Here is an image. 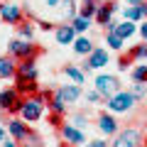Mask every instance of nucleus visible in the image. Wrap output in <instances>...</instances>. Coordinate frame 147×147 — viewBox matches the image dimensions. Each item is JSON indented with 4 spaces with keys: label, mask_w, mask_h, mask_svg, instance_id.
I'll return each mask as SVG.
<instances>
[{
    "label": "nucleus",
    "mask_w": 147,
    "mask_h": 147,
    "mask_svg": "<svg viewBox=\"0 0 147 147\" xmlns=\"http://www.w3.org/2000/svg\"><path fill=\"white\" fill-rule=\"evenodd\" d=\"M93 84H96V91L103 98H110V96H115L120 91V79L113 76V74H100V76H96Z\"/></svg>",
    "instance_id": "obj_5"
},
{
    "label": "nucleus",
    "mask_w": 147,
    "mask_h": 147,
    "mask_svg": "<svg viewBox=\"0 0 147 147\" xmlns=\"http://www.w3.org/2000/svg\"><path fill=\"white\" fill-rule=\"evenodd\" d=\"M137 32V25L132 20H123V22H118L115 25V34H120L123 39H127V37H132Z\"/></svg>",
    "instance_id": "obj_20"
},
{
    "label": "nucleus",
    "mask_w": 147,
    "mask_h": 147,
    "mask_svg": "<svg viewBox=\"0 0 147 147\" xmlns=\"http://www.w3.org/2000/svg\"><path fill=\"white\" fill-rule=\"evenodd\" d=\"M127 57H130V59H147V44H137V47H132L130 52H127Z\"/></svg>",
    "instance_id": "obj_29"
},
{
    "label": "nucleus",
    "mask_w": 147,
    "mask_h": 147,
    "mask_svg": "<svg viewBox=\"0 0 147 147\" xmlns=\"http://www.w3.org/2000/svg\"><path fill=\"white\" fill-rule=\"evenodd\" d=\"M108 52H105L103 47H93V52L88 54V61L84 64V71H88V69H100V66H105L108 64Z\"/></svg>",
    "instance_id": "obj_10"
},
{
    "label": "nucleus",
    "mask_w": 147,
    "mask_h": 147,
    "mask_svg": "<svg viewBox=\"0 0 147 147\" xmlns=\"http://www.w3.org/2000/svg\"><path fill=\"white\" fill-rule=\"evenodd\" d=\"M76 15H79L76 0H61V17H64V20H74Z\"/></svg>",
    "instance_id": "obj_22"
},
{
    "label": "nucleus",
    "mask_w": 147,
    "mask_h": 147,
    "mask_svg": "<svg viewBox=\"0 0 147 147\" xmlns=\"http://www.w3.org/2000/svg\"><path fill=\"white\" fill-rule=\"evenodd\" d=\"M49 123H52L54 127H61L64 125V115L61 113H49Z\"/></svg>",
    "instance_id": "obj_31"
},
{
    "label": "nucleus",
    "mask_w": 147,
    "mask_h": 147,
    "mask_svg": "<svg viewBox=\"0 0 147 147\" xmlns=\"http://www.w3.org/2000/svg\"><path fill=\"white\" fill-rule=\"evenodd\" d=\"M15 88L20 96H34L39 93V84L37 81H27V79H20V76H15Z\"/></svg>",
    "instance_id": "obj_18"
},
{
    "label": "nucleus",
    "mask_w": 147,
    "mask_h": 147,
    "mask_svg": "<svg viewBox=\"0 0 147 147\" xmlns=\"http://www.w3.org/2000/svg\"><path fill=\"white\" fill-rule=\"evenodd\" d=\"M105 100H108L105 108H108L110 113H130L137 105V98L132 96V91H118L115 96H110V98H105Z\"/></svg>",
    "instance_id": "obj_1"
},
{
    "label": "nucleus",
    "mask_w": 147,
    "mask_h": 147,
    "mask_svg": "<svg viewBox=\"0 0 147 147\" xmlns=\"http://www.w3.org/2000/svg\"><path fill=\"white\" fill-rule=\"evenodd\" d=\"M7 49H10V57H15L17 61H22V59H37V54L42 52L39 47H34L32 44V39H12L10 44H7Z\"/></svg>",
    "instance_id": "obj_2"
},
{
    "label": "nucleus",
    "mask_w": 147,
    "mask_h": 147,
    "mask_svg": "<svg viewBox=\"0 0 147 147\" xmlns=\"http://www.w3.org/2000/svg\"><path fill=\"white\" fill-rule=\"evenodd\" d=\"M71 125H76V127H81V130H86V115L76 113V115L71 118Z\"/></svg>",
    "instance_id": "obj_32"
},
{
    "label": "nucleus",
    "mask_w": 147,
    "mask_h": 147,
    "mask_svg": "<svg viewBox=\"0 0 147 147\" xmlns=\"http://www.w3.org/2000/svg\"><path fill=\"white\" fill-rule=\"evenodd\" d=\"M142 3H147V0H127V5H142Z\"/></svg>",
    "instance_id": "obj_39"
},
{
    "label": "nucleus",
    "mask_w": 147,
    "mask_h": 147,
    "mask_svg": "<svg viewBox=\"0 0 147 147\" xmlns=\"http://www.w3.org/2000/svg\"><path fill=\"white\" fill-rule=\"evenodd\" d=\"M86 98H88V103H100V100H103V96H100L98 91H91V93H86Z\"/></svg>",
    "instance_id": "obj_33"
},
{
    "label": "nucleus",
    "mask_w": 147,
    "mask_h": 147,
    "mask_svg": "<svg viewBox=\"0 0 147 147\" xmlns=\"http://www.w3.org/2000/svg\"><path fill=\"white\" fill-rule=\"evenodd\" d=\"M54 37H57L59 44H74L76 30H74V25H59L57 30H54Z\"/></svg>",
    "instance_id": "obj_17"
},
{
    "label": "nucleus",
    "mask_w": 147,
    "mask_h": 147,
    "mask_svg": "<svg viewBox=\"0 0 147 147\" xmlns=\"http://www.w3.org/2000/svg\"><path fill=\"white\" fill-rule=\"evenodd\" d=\"M0 17L5 20V25H20L22 22V7L15 3H3L0 5Z\"/></svg>",
    "instance_id": "obj_8"
},
{
    "label": "nucleus",
    "mask_w": 147,
    "mask_h": 147,
    "mask_svg": "<svg viewBox=\"0 0 147 147\" xmlns=\"http://www.w3.org/2000/svg\"><path fill=\"white\" fill-rule=\"evenodd\" d=\"M49 110H52V113H61V115L66 113V103H64L61 96H57V93L52 96V100H49Z\"/></svg>",
    "instance_id": "obj_25"
},
{
    "label": "nucleus",
    "mask_w": 147,
    "mask_h": 147,
    "mask_svg": "<svg viewBox=\"0 0 147 147\" xmlns=\"http://www.w3.org/2000/svg\"><path fill=\"white\" fill-rule=\"evenodd\" d=\"M59 135H61V140L66 142L69 147H81V145L86 142L84 130H81V127H76V125H71V123H64V125L59 127Z\"/></svg>",
    "instance_id": "obj_7"
},
{
    "label": "nucleus",
    "mask_w": 147,
    "mask_h": 147,
    "mask_svg": "<svg viewBox=\"0 0 147 147\" xmlns=\"http://www.w3.org/2000/svg\"><path fill=\"white\" fill-rule=\"evenodd\" d=\"M20 147H37V145H30V142H22Z\"/></svg>",
    "instance_id": "obj_41"
},
{
    "label": "nucleus",
    "mask_w": 147,
    "mask_h": 147,
    "mask_svg": "<svg viewBox=\"0 0 147 147\" xmlns=\"http://www.w3.org/2000/svg\"><path fill=\"white\" fill-rule=\"evenodd\" d=\"M54 93L61 96L64 103H76V100L81 98V86L79 84H66V86H61V88H57Z\"/></svg>",
    "instance_id": "obj_14"
},
{
    "label": "nucleus",
    "mask_w": 147,
    "mask_h": 147,
    "mask_svg": "<svg viewBox=\"0 0 147 147\" xmlns=\"http://www.w3.org/2000/svg\"><path fill=\"white\" fill-rule=\"evenodd\" d=\"M132 81L147 84V64H140V66H135V69H132Z\"/></svg>",
    "instance_id": "obj_28"
},
{
    "label": "nucleus",
    "mask_w": 147,
    "mask_h": 147,
    "mask_svg": "<svg viewBox=\"0 0 147 147\" xmlns=\"http://www.w3.org/2000/svg\"><path fill=\"white\" fill-rule=\"evenodd\" d=\"M140 145H142V132L137 127H123V132L118 130L110 147H140Z\"/></svg>",
    "instance_id": "obj_6"
},
{
    "label": "nucleus",
    "mask_w": 147,
    "mask_h": 147,
    "mask_svg": "<svg viewBox=\"0 0 147 147\" xmlns=\"http://www.w3.org/2000/svg\"><path fill=\"white\" fill-rule=\"evenodd\" d=\"M132 96H135L137 100H142V98L147 96V86L140 84V81H135V84H132Z\"/></svg>",
    "instance_id": "obj_30"
},
{
    "label": "nucleus",
    "mask_w": 147,
    "mask_h": 147,
    "mask_svg": "<svg viewBox=\"0 0 147 147\" xmlns=\"http://www.w3.org/2000/svg\"><path fill=\"white\" fill-rule=\"evenodd\" d=\"M22 96L17 93V88L12 86V88H5V91H0V110L3 113H10L12 108H15V103L20 100Z\"/></svg>",
    "instance_id": "obj_12"
},
{
    "label": "nucleus",
    "mask_w": 147,
    "mask_h": 147,
    "mask_svg": "<svg viewBox=\"0 0 147 147\" xmlns=\"http://www.w3.org/2000/svg\"><path fill=\"white\" fill-rule=\"evenodd\" d=\"M39 27H42V30H54V25L47 22V20H39Z\"/></svg>",
    "instance_id": "obj_38"
},
{
    "label": "nucleus",
    "mask_w": 147,
    "mask_h": 147,
    "mask_svg": "<svg viewBox=\"0 0 147 147\" xmlns=\"http://www.w3.org/2000/svg\"><path fill=\"white\" fill-rule=\"evenodd\" d=\"M84 147H108V145H105L103 140H91L88 145H84Z\"/></svg>",
    "instance_id": "obj_35"
},
{
    "label": "nucleus",
    "mask_w": 147,
    "mask_h": 147,
    "mask_svg": "<svg viewBox=\"0 0 147 147\" xmlns=\"http://www.w3.org/2000/svg\"><path fill=\"white\" fill-rule=\"evenodd\" d=\"M0 147H20V145H17V140H3Z\"/></svg>",
    "instance_id": "obj_36"
},
{
    "label": "nucleus",
    "mask_w": 147,
    "mask_h": 147,
    "mask_svg": "<svg viewBox=\"0 0 147 147\" xmlns=\"http://www.w3.org/2000/svg\"><path fill=\"white\" fill-rule=\"evenodd\" d=\"M81 3H86V0H81Z\"/></svg>",
    "instance_id": "obj_43"
},
{
    "label": "nucleus",
    "mask_w": 147,
    "mask_h": 147,
    "mask_svg": "<svg viewBox=\"0 0 147 147\" xmlns=\"http://www.w3.org/2000/svg\"><path fill=\"white\" fill-rule=\"evenodd\" d=\"M137 34H140L142 39H145V42H147V20H142V25L137 27Z\"/></svg>",
    "instance_id": "obj_34"
},
{
    "label": "nucleus",
    "mask_w": 147,
    "mask_h": 147,
    "mask_svg": "<svg viewBox=\"0 0 147 147\" xmlns=\"http://www.w3.org/2000/svg\"><path fill=\"white\" fill-rule=\"evenodd\" d=\"M32 34H34V27L27 20H22L20 25H17V37H20V39H32Z\"/></svg>",
    "instance_id": "obj_26"
},
{
    "label": "nucleus",
    "mask_w": 147,
    "mask_h": 147,
    "mask_svg": "<svg viewBox=\"0 0 147 147\" xmlns=\"http://www.w3.org/2000/svg\"><path fill=\"white\" fill-rule=\"evenodd\" d=\"M15 76L27 79V81H37V76H39V71H37V61H34V59H22V61H17V74H15Z\"/></svg>",
    "instance_id": "obj_11"
},
{
    "label": "nucleus",
    "mask_w": 147,
    "mask_h": 147,
    "mask_svg": "<svg viewBox=\"0 0 147 147\" xmlns=\"http://www.w3.org/2000/svg\"><path fill=\"white\" fill-rule=\"evenodd\" d=\"M96 10H98V0H86L84 5L79 7V15L91 17V20H93V17H96Z\"/></svg>",
    "instance_id": "obj_23"
},
{
    "label": "nucleus",
    "mask_w": 147,
    "mask_h": 147,
    "mask_svg": "<svg viewBox=\"0 0 147 147\" xmlns=\"http://www.w3.org/2000/svg\"><path fill=\"white\" fill-rule=\"evenodd\" d=\"M64 76H69L74 84H79V86L86 84V74L81 71V69H76L74 64H66V66H64Z\"/></svg>",
    "instance_id": "obj_21"
},
{
    "label": "nucleus",
    "mask_w": 147,
    "mask_h": 147,
    "mask_svg": "<svg viewBox=\"0 0 147 147\" xmlns=\"http://www.w3.org/2000/svg\"><path fill=\"white\" fill-rule=\"evenodd\" d=\"M42 110H44V100H42L39 93H34V96H25V108H22L20 115L27 123H37L42 118Z\"/></svg>",
    "instance_id": "obj_3"
},
{
    "label": "nucleus",
    "mask_w": 147,
    "mask_h": 147,
    "mask_svg": "<svg viewBox=\"0 0 147 147\" xmlns=\"http://www.w3.org/2000/svg\"><path fill=\"white\" fill-rule=\"evenodd\" d=\"M71 25H74V30H76V32H81V34H84V32H86V30H88V27H91V17L76 15V17H74V20H71Z\"/></svg>",
    "instance_id": "obj_24"
},
{
    "label": "nucleus",
    "mask_w": 147,
    "mask_h": 147,
    "mask_svg": "<svg viewBox=\"0 0 147 147\" xmlns=\"http://www.w3.org/2000/svg\"><path fill=\"white\" fill-rule=\"evenodd\" d=\"M105 44H108L110 49H118V52H120L123 44H125V39H123L120 34H115V32H108V37H105Z\"/></svg>",
    "instance_id": "obj_27"
},
{
    "label": "nucleus",
    "mask_w": 147,
    "mask_h": 147,
    "mask_svg": "<svg viewBox=\"0 0 147 147\" xmlns=\"http://www.w3.org/2000/svg\"><path fill=\"white\" fill-rule=\"evenodd\" d=\"M74 52L81 54V57H84V54H91V52H93V42H91L86 34L76 37V39H74Z\"/></svg>",
    "instance_id": "obj_19"
},
{
    "label": "nucleus",
    "mask_w": 147,
    "mask_h": 147,
    "mask_svg": "<svg viewBox=\"0 0 147 147\" xmlns=\"http://www.w3.org/2000/svg\"><path fill=\"white\" fill-rule=\"evenodd\" d=\"M3 140H5V127L0 125V142H3Z\"/></svg>",
    "instance_id": "obj_40"
},
{
    "label": "nucleus",
    "mask_w": 147,
    "mask_h": 147,
    "mask_svg": "<svg viewBox=\"0 0 147 147\" xmlns=\"http://www.w3.org/2000/svg\"><path fill=\"white\" fill-rule=\"evenodd\" d=\"M44 5L54 10V7H59V5H61V0H44Z\"/></svg>",
    "instance_id": "obj_37"
},
{
    "label": "nucleus",
    "mask_w": 147,
    "mask_h": 147,
    "mask_svg": "<svg viewBox=\"0 0 147 147\" xmlns=\"http://www.w3.org/2000/svg\"><path fill=\"white\" fill-rule=\"evenodd\" d=\"M118 10V3L115 0H108V3H100L98 10H96V17L93 20L98 22V25H103L108 32H115V25L118 22H113V12Z\"/></svg>",
    "instance_id": "obj_4"
},
{
    "label": "nucleus",
    "mask_w": 147,
    "mask_h": 147,
    "mask_svg": "<svg viewBox=\"0 0 147 147\" xmlns=\"http://www.w3.org/2000/svg\"><path fill=\"white\" fill-rule=\"evenodd\" d=\"M7 132H10L12 140L17 142H27V135H30V127L25 125V120H17V118H10L7 120Z\"/></svg>",
    "instance_id": "obj_9"
},
{
    "label": "nucleus",
    "mask_w": 147,
    "mask_h": 147,
    "mask_svg": "<svg viewBox=\"0 0 147 147\" xmlns=\"http://www.w3.org/2000/svg\"><path fill=\"white\" fill-rule=\"evenodd\" d=\"M17 74V59L15 57H0V79H15Z\"/></svg>",
    "instance_id": "obj_15"
},
{
    "label": "nucleus",
    "mask_w": 147,
    "mask_h": 147,
    "mask_svg": "<svg viewBox=\"0 0 147 147\" xmlns=\"http://www.w3.org/2000/svg\"><path fill=\"white\" fill-rule=\"evenodd\" d=\"M123 20H132V22H142V20H147V3L125 7V10H123Z\"/></svg>",
    "instance_id": "obj_16"
},
{
    "label": "nucleus",
    "mask_w": 147,
    "mask_h": 147,
    "mask_svg": "<svg viewBox=\"0 0 147 147\" xmlns=\"http://www.w3.org/2000/svg\"><path fill=\"white\" fill-rule=\"evenodd\" d=\"M98 130L103 132V135H118L120 123L110 115V113H100V115H98Z\"/></svg>",
    "instance_id": "obj_13"
},
{
    "label": "nucleus",
    "mask_w": 147,
    "mask_h": 147,
    "mask_svg": "<svg viewBox=\"0 0 147 147\" xmlns=\"http://www.w3.org/2000/svg\"><path fill=\"white\" fill-rule=\"evenodd\" d=\"M140 147H147V145H140Z\"/></svg>",
    "instance_id": "obj_42"
},
{
    "label": "nucleus",
    "mask_w": 147,
    "mask_h": 147,
    "mask_svg": "<svg viewBox=\"0 0 147 147\" xmlns=\"http://www.w3.org/2000/svg\"><path fill=\"white\" fill-rule=\"evenodd\" d=\"M145 135H147V130H145Z\"/></svg>",
    "instance_id": "obj_44"
}]
</instances>
